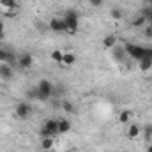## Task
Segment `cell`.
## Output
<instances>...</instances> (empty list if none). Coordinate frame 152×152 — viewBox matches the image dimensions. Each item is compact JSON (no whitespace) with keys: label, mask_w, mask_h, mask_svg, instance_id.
Returning a JSON list of instances; mask_svg holds the SVG:
<instances>
[{"label":"cell","mask_w":152,"mask_h":152,"mask_svg":"<svg viewBox=\"0 0 152 152\" xmlns=\"http://www.w3.org/2000/svg\"><path fill=\"white\" fill-rule=\"evenodd\" d=\"M32 113V106H30V103H18L16 104V117L18 118H21V120H27L28 117Z\"/></svg>","instance_id":"277c9868"},{"label":"cell","mask_w":152,"mask_h":152,"mask_svg":"<svg viewBox=\"0 0 152 152\" xmlns=\"http://www.w3.org/2000/svg\"><path fill=\"white\" fill-rule=\"evenodd\" d=\"M124 53H126V50H124V48H117V50H115V58H118V60H120V58L124 57Z\"/></svg>","instance_id":"7402d4cb"},{"label":"cell","mask_w":152,"mask_h":152,"mask_svg":"<svg viewBox=\"0 0 152 152\" xmlns=\"http://www.w3.org/2000/svg\"><path fill=\"white\" fill-rule=\"evenodd\" d=\"M143 34H145V37L147 39H152V25H147V27H145Z\"/></svg>","instance_id":"603a6c76"},{"label":"cell","mask_w":152,"mask_h":152,"mask_svg":"<svg viewBox=\"0 0 152 152\" xmlns=\"http://www.w3.org/2000/svg\"><path fill=\"white\" fill-rule=\"evenodd\" d=\"M2 41H4V34H0V42H2Z\"/></svg>","instance_id":"83f0119b"},{"label":"cell","mask_w":152,"mask_h":152,"mask_svg":"<svg viewBox=\"0 0 152 152\" xmlns=\"http://www.w3.org/2000/svg\"><path fill=\"white\" fill-rule=\"evenodd\" d=\"M66 152H73V151H66Z\"/></svg>","instance_id":"f1b7e54d"},{"label":"cell","mask_w":152,"mask_h":152,"mask_svg":"<svg viewBox=\"0 0 152 152\" xmlns=\"http://www.w3.org/2000/svg\"><path fill=\"white\" fill-rule=\"evenodd\" d=\"M48 27H50V30H53V32H67V25H66L64 18H51Z\"/></svg>","instance_id":"8992f818"},{"label":"cell","mask_w":152,"mask_h":152,"mask_svg":"<svg viewBox=\"0 0 152 152\" xmlns=\"http://www.w3.org/2000/svg\"><path fill=\"white\" fill-rule=\"evenodd\" d=\"M147 152H152V145H149V147H147Z\"/></svg>","instance_id":"4316f807"},{"label":"cell","mask_w":152,"mask_h":152,"mask_svg":"<svg viewBox=\"0 0 152 152\" xmlns=\"http://www.w3.org/2000/svg\"><path fill=\"white\" fill-rule=\"evenodd\" d=\"M145 57L152 58V46H147V48H145Z\"/></svg>","instance_id":"d4e9b609"},{"label":"cell","mask_w":152,"mask_h":152,"mask_svg":"<svg viewBox=\"0 0 152 152\" xmlns=\"http://www.w3.org/2000/svg\"><path fill=\"white\" fill-rule=\"evenodd\" d=\"M0 5L5 7V9H16V7H18L16 0H0Z\"/></svg>","instance_id":"e0dca14e"},{"label":"cell","mask_w":152,"mask_h":152,"mask_svg":"<svg viewBox=\"0 0 152 152\" xmlns=\"http://www.w3.org/2000/svg\"><path fill=\"white\" fill-rule=\"evenodd\" d=\"M124 50H126V55H129V57L134 58V60H142V58L145 57V46L127 42V44L124 46Z\"/></svg>","instance_id":"3957f363"},{"label":"cell","mask_w":152,"mask_h":152,"mask_svg":"<svg viewBox=\"0 0 152 152\" xmlns=\"http://www.w3.org/2000/svg\"><path fill=\"white\" fill-rule=\"evenodd\" d=\"M37 90L44 96V97H51V94H53L55 87H53V83H51V81H48V80H41V81L37 83Z\"/></svg>","instance_id":"5b68a950"},{"label":"cell","mask_w":152,"mask_h":152,"mask_svg":"<svg viewBox=\"0 0 152 152\" xmlns=\"http://www.w3.org/2000/svg\"><path fill=\"white\" fill-rule=\"evenodd\" d=\"M140 134V127L136 126V124H131L129 127H127V138H136Z\"/></svg>","instance_id":"9a60e30c"},{"label":"cell","mask_w":152,"mask_h":152,"mask_svg":"<svg viewBox=\"0 0 152 152\" xmlns=\"http://www.w3.org/2000/svg\"><path fill=\"white\" fill-rule=\"evenodd\" d=\"M138 67H140V71H142V73L151 71V69H152V58H149V57H143L142 60H138Z\"/></svg>","instance_id":"9c48e42d"},{"label":"cell","mask_w":152,"mask_h":152,"mask_svg":"<svg viewBox=\"0 0 152 152\" xmlns=\"http://www.w3.org/2000/svg\"><path fill=\"white\" fill-rule=\"evenodd\" d=\"M115 44H117V37L115 36H106V37L103 39V48H106V50L115 48Z\"/></svg>","instance_id":"8fae6325"},{"label":"cell","mask_w":152,"mask_h":152,"mask_svg":"<svg viewBox=\"0 0 152 152\" xmlns=\"http://www.w3.org/2000/svg\"><path fill=\"white\" fill-rule=\"evenodd\" d=\"M18 66H20L21 69H30V67L34 66V57H32L30 53L20 55V57H18Z\"/></svg>","instance_id":"52a82bcc"},{"label":"cell","mask_w":152,"mask_h":152,"mask_svg":"<svg viewBox=\"0 0 152 152\" xmlns=\"http://www.w3.org/2000/svg\"><path fill=\"white\" fill-rule=\"evenodd\" d=\"M12 76H14L12 66H9V64H0V78H4V80H11Z\"/></svg>","instance_id":"ba28073f"},{"label":"cell","mask_w":152,"mask_h":152,"mask_svg":"<svg viewBox=\"0 0 152 152\" xmlns=\"http://www.w3.org/2000/svg\"><path fill=\"white\" fill-rule=\"evenodd\" d=\"M131 25H133L134 28H142V27H145V25H147V20H145V16H143V14H140V16H136V18L131 21Z\"/></svg>","instance_id":"4fadbf2b"},{"label":"cell","mask_w":152,"mask_h":152,"mask_svg":"<svg viewBox=\"0 0 152 152\" xmlns=\"http://www.w3.org/2000/svg\"><path fill=\"white\" fill-rule=\"evenodd\" d=\"M143 136H145V142H149L152 138V124H147L143 127Z\"/></svg>","instance_id":"44dd1931"},{"label":"cell","mask_w":152,"mask_h":152,"mask_svg":"<svg viewBox=\"0 0 152 152\" xmlns=\"http://www.w3.org/2000/svg\"><path fill=\"white\" fill-rule=\"evenodd\" d=\"M110 16L113 18V20H122V16H124V12H122V9H118V7H113L112 11H110Z\"/></svg>","instance_id":"ac0fdd59"},{"label":"cell","mask_w":152,"mask_h":152,"mask_svg":"<svg viewBox=\"0 0 152 152\" xmlns=\"http://www.w3.org/2000/svg\"><path fill=\"white\" fill-rule=\"evenodd\" d=\"M64 21H66V25H67V34H71V36H75L76 32L80 30V14L76 12V11H67L66 12V16H64Z\"/></svg>","instance_id":"6da1fadb"},{"label":"cell","mask_w":152,"mask_h":152,"mask_svg":"<svg viewBox=\"0 0 152 152\" xmlns=\"http://www.w3.org/2000/svg\"><path fill=\"white\" fill-rule=\"evenodd\" d=\"M62 64H64V66H75L76 64V55L75 53H64Z\"/></svg>","instance_id":"7c38bea8"},{"label":"cell","mask_w":152,"mask_h":152,"mask_svg":"<svg viewBox=\"0 0 152 152\" xmlns=\"http://www.w3.org/2000/svg\"><path fill=\"white\" fill-rule=\"evenodd\" d=\"M71 131V122L67 118H60L58 120V134H66Z\"/></svg>","instance_id":"30bf717a"},{"label":"cell","mask_w":152,"mask_h":152,"mask_svg":"<svg viewBox=\"0 0 152 152\" xmlns=\"http://www.w3.org/2000/svg\"><path fill=\"white\" fill-rule=\"evenodd\" d=\"M62 110L66 113H75V106H73L71 101H62Z\"/></svg>","instance_id":"ffe728a7"},{"label":"cell","mask_w":152,"mask_h":152,"mask_svg":"<svg viewBox=\"0 0 152 152\" xmlns=\"http://www.w3.org/2000/svg\"><path fill=\"white\" fill-rule=\"evenodd\" d=\"M0 34H5V25H4L2 20H0Z\"/></svg>","instance_id":"484cf974"},{"label":"cell","mask_w":152,"mask_h":152,"mask_svg":"<svg viewBox=\"0 0 152 152\" xmlns=\"http://www.w3.org/2000/svg\"><path fill=\"white\" fill-rule=\"evenodd\" d=\"M39 134L42 138H53L55 134H58V120H53V118H48L44 122V126L41 127Z\"/></svg>","instance_id":"7a4b0ae2"},{"label":"cell","mask_w":152,"mask_h":152,"mask_svg":"<svg viewBox=\"0 0 152 152\" xmlns=\"http://www.w3.org/2000/svg\"><path fill=\"white\" fill-rule=\"evenodd\" d=\"M51 147H53V138H42L41 149H42V151H50Z\"/></svg>","instance_id":"2e32d148"},{"label":"cell","mask_w":152,"mask_h":152,"mask_svg":"<svg viewBox=\"0 0 152 152\" xmlns=\"http://www.w3.org/2000/svg\"><path fill=\"white\" fill-rule=\"evenodd\" d=\"M131 117H133V112H131V110H122L120 115H118V122H120V124H127V122L131 120Z\"/></svg>","instance_id":"5bb4252c"},{"label":"cell","mask_w":152,"mask_h":152,"mask_svg":"<svg viewBox=\"0 0 152 152\" xmlns=\"http://www.w3.org/2000/svg\"><path fill=\"white\" fill-rule=\"evenodd\" d=\"M88 4H90L92 7H101V5H103V0H88Z\"/></svg>","instance_id":"cb8c5ba5"},{"label":"cell","mask_w":152,"mask_h":152,"mask_svg":"<svg viewBox=\"0 0 152 152\" xmlns=\"http://www.w3.org/2000/svg\"><path fill=\"white\" fill-rule=\"evenodd\" d=\"M62 57H64V53H62L60 50H53V51H51V60H55V62L62 64Z\"/></svg>","instance_id":"d6986e66"}]
</instances>
